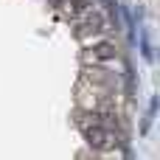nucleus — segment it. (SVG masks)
Instances as JSON below:
<instances>
[{"mask_svg": "<svg viewBox=\"0 0 160 160\" xmlns=\"http://www.w3.org/2000/svg\"><path fill=\"white\" fill-rule=\"evenodd\" d=\"M76 127H79V132H82V138H84V143L93 149V152H107V149H118L121 146V141H124V132H121V127H110V124H101V121H96L90 112H76Z\"/></svg>", "mask_w": 160, "mask_h": 160, "instance_id": "f257e3e1", "label": "nucleus"}, {"mask_svg": "<svg viewBox=\"0 0 160 160\" xmlns=\"http://www.w3.org/2000/svg\"><path fill=\"white\" fill-rule=\"evenodd\" d=\"M115 59H118V45L112 39L84 45V51H82V65H110Z\"/></svg>", "mask_w": 160, "mask_h": 160, "instance_id": "f03ea898", "label": "nucleus"}, {"mask_svg": "<svg viewBox=\"0 0 160 160\" xmlns=\"http://www.w3.org/2000/svg\"><path fill=\"white\" fill-rule=\"evenodd\" d=\"M141 53H143V59H152V45H149L146 31H141Z\"/></svg>", "mask_w": 160, "mask_h": 160, "instance_id": "7ed1b4c3", "label": "nucleus"}]
</instances>
